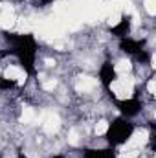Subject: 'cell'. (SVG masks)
Masks as SVG:
<instances>
[{
	"label": "cell",
	"instance_id": "obj_1",
	"mask_svg": "<svg viewBox=\"0 0 156 158\" xmlns=\"http://www.w3.org/2000/svg\"><path fill=\"white\" fill-rule=\"evenodd\" d=\"M110 90L117 99H130L134 94V81L127 76H121L119 79H114L110 83Z\"/></svg>",
	"mask_w": 156,
	"mask_h": 158
},
{
	"label": "cell",
	"instance_id": "obj_2",
	"mask_svg": "<svg viewBox=\"0 0 156 158\" xmlns=\"http://www.w3.org/2000/svg\"><path fill=\"white\" fill-rule=\"evenodd\" d=\"M42 129L46 134H55L61 129V119L57 114H46L42 119Z\"/></svg>",
	"mask_w": 156,
	"mask_h": 158
},
{
	"label": "cell",
	"instance_id": "obj_3",
	"mask_svg": "<svg viewBox=\"0 0 156 158\" xmlns=\"http://www.w3.org/2000/svg\"><path fill=\"white\" fill-rule=\"evenodd\" d=\"M4 76H6V79H9V81L24 83V79H26V72H24L22 68H18V66L11 64V66H7V68L4 70Z\"/></svg>",
	"mask_w": 156,
	"mask_h": 158
},
{
	"label": "cell",
	"instance_id": "obj_4",
	"mask_svg": "<svg viewBox=\"0 0 156 158\" xmlns=\"http://www.w3.org/2000/svg\"><path fill=\"white\" fill-rule=\"evenodd\" d=\"M145 142H147V132H145V131H138V132H134L132 138L125 143V149H138V147H142Z\"/></svg>",
	"mask_w": 156,
	"mask_h": 158
},
{
	"label": "cell",
	"instance_id": "obj_5",
	"mask_svg": "<svg viewBox=\"0 0 156 158\" xmlns=\"http://www.w3.org/2000/svg\"><path fill=\"white\" fill-rule=\"evenodd\" d=\"M15 22H17V17H15L13 9H11V7H6V9L2 11V15H0V26H2L4 30H9V28L15 26Z\"/></svg>",
	"mask_w": 156,
	"mask_h": 158
},
{
	"label": "cell",
	"instance_id": "obj_6",
	"mask_svg": "<svg viewBox=\"0 0 156 158\" xmlns=\"http://www.w3.org/2000/svg\"><path fill=\"white\" fill-rule=\"evenodd\" d=\"M97 86V79L94 77H81L77 81V90L79 92H90Z\"/></svg>",
	"mask_w": 156,
	"mask_h": 158
},
{
	"label": "cell",
	"instance_id": "obj_7",
	"mask_svg": "<svg viewBox=\"0 0 156 158\" xmlns=\"http://www.w3.org/2000/svg\"><path fill=\"white\" fill-rule=\"evenodd\" d=\"M130 70H132V64H130L129 59H121V61H117V64L114 66V72H116L117 76H127Z\"/></svg>",
	"mask_w": 156,
	"mask_h": 158
},
{
	"label": "cell",
	"instance_id": "obj_8",
	"mask_svg": "<svg viewBox=\"0 0 156 158\" xmlns=\"http://www.w3.org/2000/svg\"><path fill=\"white\" fill-rule=\"evenodd\" d=\"M37 116H39V114H37V110H35V109H31V107H28V109H24V110H22V123H33V121H35V119H37Z\"/></svg>",
	"mask_w": 156,
	"mask_h": 158
},
{
	"label": "cell",
	"instance_id": "obj_9",
	"mask_svg": "<svg viewBox=\"0 0 156 158\" xmlns=\"http://www.w3.org/2000/svg\"><path fill=\"white\" fill-rule=\"evenodd\" d=\"M94 131H96V134H97V136H103V134H107V131H109V121H105V119L97 121Z\"/></svg>",
	"mask_w": 156,
	"mask_h": 158
},
{
	"label": "cell",
	"instance_id": "obj_10",
	"mask_svg": "<svg viewBox=\"0 0 156 158\" xmlns=\"http://www.w3.org/2000/svg\"><path fill=\"white\" fill-rule=\"evenodd\" d=\"M119 20H121V13H119V11H112V13L109 15V24H110V26H117Z\"/></svg>",
	"mask_w": 156,
	"mask_h": 158
},
{
	"label": "cell",
	"instance_id": "obj_11",
	"mask_svg": "<svg viewBox=\"0 0 156 158\" xmlns=\"http://www.w3.org/2000/svg\"><path fill=\"white\" fill-rule=\"evenodd\" d=\"M143 6H145V9H147L149 15H154L156 13V0H145Z\"/></svg>",
	"mask_w": 156,
	"mask_h": 158
},
{
	"label": "cell",
	"instance_id": "obj_12",
	"mask_svg": "<svg viewBox=\"0 0 156 158\" xmlns=\"http://www.w3.org/2000/svg\"><path fill=\"white\" fill-rule=\"evenodd\" d=\"M79 138H81V136H79V132L76 131V129H72V131H70V134H68V142H70L72 145H77Z\"/></svg>",
	"mask_w": 156,
	"mask_h": 158
},
{
	"label": "cell",
	"instance_id": "obj_13",
	"mask_svg": "<svg viewBox=\"0 0 156 158\" xmlns=\"http://www.w3.org/2000/svg\"><path fill=\"white\" fill-rule=\"evenodd\" d=\"M57 86V81L55 79H48V81H42V88L44 90H53Z\"/></svg>",
	"mask_w": 156,
	"mask_h": 158
},
{
	"label": "cell",
	"instance_id": "obj_14",
	"mask_svg": "<svg viewBox=\"0 0 156 158\" xmlns=\"http://www.w3.org/2000/svg\"><path fill=\"white\" fill-rule=\"evenodd\" d=\"M147 90H149V94H151V96H154V94H156V81H154V79H151V81L147 83Z\"/></svg>",
	"mask_w": 156,
	"mask_h": 158
},
{
	"label": "cell",
	"instance_id": "obj_15",
	"mask_svg": "<svg viewBox=\"0 0 156 158\" xmlns=\"http://www.w3.org/2000/svg\"><path fill=\"white\" fill-rule=\"evenodd\" d=\"M119 158H125V156H123V155H121V156H119Z\"/></svg>",
	"mask_w": 156,
	"mask_h": 158
}]
</instances>
